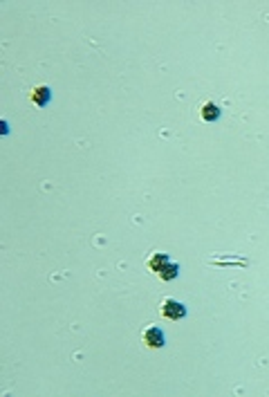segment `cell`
Masks as SVG:
<instances>
[{
  "label": "cell",
  "mask_w": 269,
  "mask_h": 397,
  "mask_svg": "<svg viewBox=\"0 0 269 397\" xmlns=\"http://www.w3.org/2000/svg\"><path fill=\"white\" fill-rule=\"evenodd\" d=\"M177 274H180V265L170 263V260H168L166 265H164V267H162L160 272H157V276H160L162 281H173V278H175Z\"/></svg>",
  "instance_id": "obj_6"
},
{
  "label": "cell",
  "mask_w": 269,
  "mask_h": 397,
  "mask_svg": "<svg viewBox=\"0 0 269 397\" xmlns=\"http://www.w3.org/2000/svg\"><path fill=\"white\" fill-rule=\"evenodd\" d=\"M160 312H162V316H166V319L177 321V319H184L186 316V308H184V303H180L175 299H162Z\"/></svg>",
  "instance_id": "obj_1"
},
{
  "label": "cell",
  "mask_w": 269,
  "mask_h": 397,
  "mask_svg": "<svg viewBox=\"0 0 269 397\" xmlns=\"http://www.w3.org/2000/svg\"><path fill=\"white\" fill-rule=\"evenodd\" d=\"M166 263H168V254H164V251H155V254H152V256L148 258V269H152V272L157 274V272H160Z\"/></svg>",
  "instance_id": "obj_5"
},
{
  "label": "cell",
  "mask_w": 269,
  "mask_h": 397,
  "mask_svg": "<svg viewBox=\"0 0 269 397\" xmlns=\"http://www.w3.org/2000/svg\"><path fill=\"white\" fill-rule=\"evenodd\" d=\"M200 115H202V119L204 121H216L220 117V108L213 101H206V103L200 105Z\"/></svg>",
  "instance_id": "obj_3"
},
{
  "label": "cell",
  "mask_w": 269,
  "mask_h": 397,
  "mask_svg": "<svg viewBox=\"0 0 269 397\" xmlns=\"http://www.w3.org/2000/svg\"><path fill=\"white\" fill-rule=\"evenodd\" d=\"M142 339H144V344L148 346V348H162V346H164V332L157 326H148V328H146L144 334H142Z\"/></svg>",
  "instance_id": "obj_2"
},
{
  "label": "cell",
  "mask_w": 269,
  "mask_h": 397,
  "mask_svg": "<svg viewBox=\"0 0 269 397\" xmlns=\"http://www.w3.org/2000/svg\"><path fill=\"white\" fill-rule=\"evenodd\" d=\"M50 97H52V92L47 85H36V88L32 90V101L36 105H45L47 101H50Z\"/></svg>",
  "instance_id": "obj_4"
}]
</instances>
